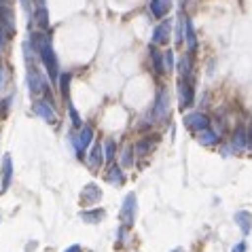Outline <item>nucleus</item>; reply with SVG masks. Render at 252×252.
<instances>
[{
    "label": "nucleus",
    "mask_w": 252,
    "mask_h": 252,
    "mask_svg": "<svg viewBox=\"0 0 252 252\" xmlns=\"http://www.w3.org/2000/svg\"><path fill=\"white\" fill-rule=\"evenodd\" d=\"M30 45L34 47V51L43 62V66L47 68V74H49V81H58L60 79V62H58V55L53 51V45H51V36L43 32H30Z\"/></svg>",
    "instance_id": "f257e3e1"
},
{
    "label": "nucleus",
    "mask_w": 252,
    "mask_h": 252,
    "mask_svg": "<svg viewBox=\"0 0 252 252\" xmlns=\"http://www.w3.org/2000/svg\"><path fill=\"white\" fill-rule=\"evenodd\" d=\"M195 104V79L193 76H178V106L187 110Z\"/></svg>",
    "instance_id": "f03ea898"
},
{
    "label": "nucleus",
    "mask_w": 252,
    "mask_h": 252,
    "mask_svg": "<svg viewBox=\"0 0 252 252\" xmlns=\"http://www.w3.org/2000/svg\"><path fill=\"white\" fill-rule=\"evenodd\" d=\"M72 144H74L76 155L85 157L89 144H94V127H92V125H83V127L72 136Z\"/></svg>",
    "instance_id": "7ed1b4c3"
},
{
    "label": "nucleus",
    "mask_w": 252,
    "mask_h": 252,
    "mask_svg": "<svg viewBox=\"0 0 252 252\" xmlns=\"http://www.w3.org/2000/svg\"><path fill=\"white\" fill-rule=\"evenodd\" d=\"M136 212H138V199H136V193L131 191L125 195L123 199V206H121V212H119V219H121V225L125 227H131L136 220Z\"/></svg>",
    "instance_id": "20e7f679"
},
{
    "label": "nucleus",
    "mask_w": 252,
    "mask_h": 252,
    "mask_svg": "<svg viewBox=\"0 0 252 252\" xmlns=\"http://www.w3.org/2000/svg\"><path fill=\"white\" fill-rule=\"evenodd\" d=\"M185 125L191 131H195V134H199V131H204V129H208L210 127V119H208V115L206 113H189L187 117H185Z\"/></svg>",
    "instance_id": "39448f33"
},
{
    "label": "nucleus",
    "mask_w": 252,
    "mask_h": 252,
    "mask_svg": "<svg viewBox=\"0 0 252 252\" xmlns=\"http://www.w3.org/2000/svg\"><path fill=\"white\" fill-rule=\"evenodd\" d=\"M104 161H106V157H104V146L100 142H94L92 149H89V153H87V165H89V170L97 172L104 165Z\"/></svg>",
    "instance_id": "423d86ee"
},
{
    "label": "nucleus",
    "mask_w": 252,
    "mask_h": 252,
    "mask_svg": "<svg viewBox=\"0 0 252 252\" xmlns=\"http://www.w3.org/2000/svg\"><path fill=\"white\" fill-rule=\"evenodd\" d=\"M79 199H81V206H95L102 199V189L94 183H89L87 187H83Z\"/></svg>",
    "instance_id": "0eeeda50"
},
{
    "label": "nucleus",
    "mask_w": 252,
    "mask_h": 252,
    "mask_svg": "<svg viewBox=\"0 0 252 252\" xmlns=\"http://www.w3.org/2000/svg\"><path fill=\"white\" fill-rule=\"evenodd\" d=\"M167 106H170V97H167V92L163 87L157 92V97H155V108H153V117L155 121H163L165 115H167Z\"/></svg>",
    "instance_id": "6e6552de"
},
{
    "label": "nucleus",
    "mask_w": 252,
    "mask_h": 252,
    "mask_svg": "<svg viewBox=\"0 0 252 252\" xmlns=\"http://www.w3.org/2000/svg\"><path fill=\"white\" fill-rule=\"evenodd\" d=\"M170 34H172V22L165 17L163 22L153 30V45H163L165 47V43L170 40Z\"/></svg>",
    "instance_id": "1a4fd4ad"
},
{
    "label": "nucleus",
    "mask_w": 252,
    "mask_h": 252,
    "mask_svg": "<svg viewBox=\"0 0 252 252\" xmlns=\"http://www.w3.org/2000/svg\"><path fill=\"white\" fill-rule=\"evenodd\" d=\"M34 115L47 123H55V119H58V115H55V110H53V104H49L47 100H40L34 104Z\"/></svg>",
    "instance_id": "9d476101"
},
{
    "label": "nucleus",
    "mask_w": 252,
    "mask_h": 252,
    "mask_svg": "<svg viewBox=\"0 0 252 252\" xmlns=\"http://www.w3.org/2000/svg\"><path fill=\"white\" fill-rule=\"evenodd\" d=\"M185 43H187L189 53H191V55L197 51V32H195V26H193L191 17L185 19Z\"/></svg>",
    "instance_id": "9b49d317"
},
{
    "label": "nucleus",
    "mask_w": 252,
    "mask_h": 252,
    "mask_svg": "<svg viewBox=\"0 0 252 252\" xmlns=\"http://www.w3.org/2000/svg\"><path fill=\"white\" fill-rule=\"evenodd\" d=\"M172 4H174L172 0H151L149 9L155 19H163V17H167V13L172 11Z\"/></svg>",
    "instance_id": "f8f14e48"
},
{
    "label": "nucleus",
    "mask_w": 252,
    "mask_h": 252,
    "mask_svg": "<svg viewBox=\"0 0 252 252\" xmlns=\"http://www.w3.org/2000/svg\"><path fill=\"white\" fill-rule=\"evenodd\" d=\"M233 220H235V225L240 227L242 235H248L252 231V214L248 212V210H237V212L233 214Z\"/></svg>",
    "instance_id": "ddd939ff"
},
{
    "label": "nucleus",
    "mask_w": 252,
    "mask_h": 252,
    "mask_svg": "<svg viewBox=\"0 0 252 252\" xmlns=\"http://www.w3.org/2000/svg\"><path fill=\"white\" fill-rule=\"evenodd\" d=\"M149 55H151V62H153V70H155L157 76H163L167 70H165V64H163V53L157 51V45H149Z\"/></svg>",
    "instance_id": "4468645a"
},
{
    "label": "nucleus",
    "mask_w": 252,
    "mask_h": 252,
    "mask_svg": "<svg viewBox=\"0 0 252 252\" xmlns=\"http://www.w3.org/2000/svg\"><path fill=\"white\" fill-rule=\"evenodd\" d=\"M11 180H13V159H11V155H4V159H2V187H0V191L2 193L9 191Z\"/></svg>",
    "instance_id": "2eb2a0df"
},
{
    "label": "nucleus",
    "mask_w": 252,
    "mask_h": 252,
    "mask_svg": "<svg viewBox=\"0 0 252 252\" xmlns=\"http://www.w3.org/2000/svg\"><path fill=\"white\" fill-rule=\"evenodd\" d=\"M197 142L201 144V146H216L220 142V134L219 131H212V129H204V131H199L197 134Z\"/></svg>",
    "instance_id": "dca6fc26"
},
{
    "label": "nucleus",
    "mask_w": 252,
    "mask_h": 252,
    "mask_svg": "<svg viewBox=\"0 0 252 252\" xmlns=\"http://www.w3.org/2000/svg\"><path fill=\"white\" fill-rule=\"evenodd\" d=\"M231 149H233V151H246L248 149V134H246V129H242V127L235 129L233 138H231Z\"/></svg>",
    "instance_id": "f3484780"
},
{
    "label": "nucleus",
    "mask_w": 252,
    "mask_h": 252,
    "mask_svg": "<svg viewBox=\"0 0 252 252\" xmlns=\"http://www.w3.org/2000/svg\"><path fill=\"white\" fill-rule=\"evenodd\" d=\"M81 219L85 222H102L106 219V210L104 208H94V210H83L81 212Z\"/></svg>",
    "instance_id": "a211bd4d"
},
{
    "label": "nucleus",
    "mask_w": 252,
    "mask_h": 252,
    "mask_svg": "<svg viewBox=\"0 0 252 252\" xmlns=\"http://www.w3.org/2000/svg\"><path fill=\"white\" fill-rule=\"evenodd\" d=\"M178 72L180 76H193V60H191V53L183 55L178 60Z\"/></svg>",
    "instance_id": "6ab92c4d"
},
{
    "label": "nucleus",
    "mask_w": 252,
    "mask_h": 252,
    "mask_svg": "<svg viewBox=\"0 0 252 252\" xmlns=\"http://www.w3.org/2000/svg\"><path fill=\"white\" fill-rule=\"evenodd\" d=\"M34 22L40 30H47L49 28V11L47 6H36V13H34Z\"/></svg>",
    "instance_id": "aec40b11"
},
{
    "label": "nucleus",
    "mask_w": 252,
    "mask_h": 252,
    "mask_svg": "<svg viewBox=\"0 0 252 252\" xmlns=\"http://www.w3.org/2000/svg\"><path fill=\"white\" fill-rule=\"evenodd\" d=\"M155 144H157V138H155V140L142 138V140H140V142L134 146V149H136L138 155H149V153H151L153 149H155Z\"/></svg>",
    "instance_id": "412c9836"
},
{
    "label": "nucleus",
    "mask_w": 252,
    "mask_h": 252,
    "mask_svg": "<svg viewBox=\"0 0 252 252\" xmlns=\"http://www.w3.org/2000/svg\"><path fill=\"white\" fill-rule=\"evenodd\" d=\"M108 183H113V185H123L125 183V174L123 170L119 165H110V172H108Z\"/></svg>",
    "instance_id": "4be33fe9"
},
{
    "label": "nucleus",
    "mask_w": 252,
    "mask_h": 252,
    "mask_svg": "<svg viewBox=\"0 0 252 252\" xmlns=\"http://www.w3.org/2000/svg\"><path fill=\"white\" fill-rule=\"evenodd\" d=\"M70 81H72V74L70 72H64V74H60V92L62 95L66 97V100H70Z\"/></svg>",
    "instance_id": "5701e85b"
},
{
    "label": "nucleus",
    "mask_w": 252,
    "mask_h": 252,
    "mask_svg": "<svg viewBox=\"0 0 252 252\" xmlns=\"http://www.w3.org/2000/svg\"><path fill=\"white\" fill-rule=\"evenodd\" d=\"M185 19L187 15H183V11H180V15L176 19V45H183V40H185Z\"/></svg>",
    "instance_id": "b1692460"
},
{
    "label": "nucleus",
    "mask_w": 252,
    "mask_h": 252,
    "mask_svg": "<svg viewBox=\"0 0 252 252\" xmlns=\"http://www.w3.org/2000/svg\"><path fill=\"white\" fill-rule=\"evenodd\" d=\"M68 115H70V121H72V125L76 129H81L83 127V119H81V115L76 113V108H74V104L68 100Z\"/></svg>",
    "instance_id": "393cba45"
},
{
    "label": "nucleus",
    "mask_w": 252,
    "mask_h": 252,
    "mask_svg": "<svg viewBox=\"0 0 252 252\" xmlns=\"http://www.w3.org/2000/svg\"><path fill=\"white\" fill-rule=\"evenodd\" d=\"M134 153H136V149H134L131 144L125 146V151H123V155H121V163H123V167H131V163H134Z\"/></svg>",
    "instance_id": "a878e982"
},
{
    "label": "nucleus",
    "mask_w": 252,
    "mask_h": 252,
    "mask_svg": "<svg viewBox=\"0 0 252 252\" xmlns=\"http://www.w3.org/2000/svg\"><path fill=\"white\" fill-rule=\"evenodd\" d=\"M115 153H117L115 140H108V142L104 144V157H106V161H113L115 159Z\"/></svg>",
    "instance_id": "bb28decb"
},
{
    "label": "nucleus",
    "mask_w": 252,
    "mask_h": 252,
    "mask_svg": "<svg viewBox=\"0 0 252 252\" xmlns=\"http://www.w3.org/2000/svg\"><path fill=\"white\" fill-rule=\"evenodd\" d=\"M163 64H165L167 72L174 70V51H172V49H165V51H163Z\"/></svg>",
    "instance_id": "cd10ccee"
},
{
    "label": "nucleus",
    "mask_w": 252,
    "mask_h": 252,
    "mask_svg": "<svg viewBox=\"0 0 252 252\" xmlns=\"http://www.w3.org/2000/svg\"><path fill=\"white\" fill-rule=\"evenodd\" d=\"M11 102H13V97L9 95V97H4V100H2V104H0V115H6V110H9V106H11Z\"/></svg>",
    "instance_id": "c85d7f7f"
},
{
    "label": "nucleus",
    "mask_w": 252,
    "mask_h": 252,
    "mask_svg": "<svg viewBox=\"0 0 252 252\" xmlns=\"http://www.w3.org/2000/svg\"><path fill=\"white\" fill-rule=\"evenodd\" d=\"M231 252H246V242H244V240H242V242H237L235 246L231 248Z\"/></svg>",
    "instance_id": "c756f323"
},
{
    "label": "nucleus",
    "mask_w": 252,
    "mask_h": 252,
    "mask_svg": "<svg viewBox=\"0 0 252 252\" xmlns=\"http://www.w3.org/2000/svg\"><path fill=\"white\" fill-rule=\"evenodd\" d=\"M246 134H248V149L252 151V121L248 125V129H246Z\"/></svg>",
    "instance_id": "7c9ffc66"
},
{
    "label": "nucleus",
    "mask_w": 252,
    "mask_h": 252,
    "mask_svg": "<svg viewBox=\"0 0 252 252\" xmlns=\"http://www.w3.org/2000/svg\"><path fill=\"white\" fill-rule=\"evenodd\" d=\"M2 83H4V66L0 62V89H2Z\"/></svg>",
    "instance_id": "2f4dec72"
},
{
    "label": "nucleus",
    "mask_w": 252,
    "mask_h": 252,
    "mask_svg": "<svg viewBox=\"0 0 252 252\" xmlns=\"http://www.w3.org/2000/svg\"><path fill=\"white\" fill-rule=\"evenodd\" d=\"M64 252H83V248H81V246H76V244H74V246H68Z\"/></svg>",
    "instance_id": "473e14b6"
},
{
    "label": "nucleus",
    "mask_w": 252,
    "mask_h": 252,
    "mask_svg": "<svg viewBox=\"0 0 252 252\" xmlns=\"http://www.w3.org/2000/svg\"><path fill=\"white\" fill-rule=\"evenodd\" d=\"M34 4H36V6H45V0H34Z\"/></svg>",
    "instance_id": "72a5a7b5"
},
{
    "label": "nucleus",
    "mask_w": 252,
    "mask_h": 252,
    "mask_svg": "<svg viewBox=\"0 0 252 252\" xmlns=\"http://www.w3.org/2000/svg\"><path fill=\"white\" fill-rule=\"evenodd\" d=\"M22 4H24V9H28V0H22Z\"/></svg>",
    "instance_id": "f704fd0d"
},
{
    "label": "nucleus",
    "mask_w": 252,
    "mask_h": 252,
    "mask_svg": "<svg viewBox=\"0 0 252 252\" xmlns=\"http://www.w3.org/2000/svg\"><path fill=\"white\" fill-rule=\"evenodd\" d=\"M172 252H185V250H183V248H174Z\"/></svg>",
    "instance_id": "c9c22d12"
}]
</instances>
